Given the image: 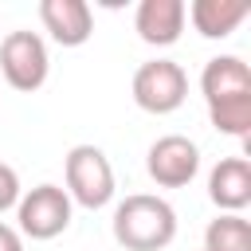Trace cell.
Instances as JSON below:
<instances>
[{"label":"cell","instance_id":"4","mask_svg":"<svg viewBox=\"0 0 251 251\" xmlns=\"http://www.w3.org/2000/svg\"><path fill=\"white\" fill-rule=\"evenodd\" d=\"M133 102L145 114H173L188 98V75L173 59H149L133 71Z\"/></svg>","mask_w":251,"mask_h":251},{"label":"cell","instance_id":"1","mask_svg":"<svg viewBox=\"0 0 251 251\" xmlns=\"http://www.w3.org/2000/svg\"><path fill=\"white\" fill-rule=\"evenodd\" d=\"M110 231L126 251H165L176 239V212L165 196L133 192L114 208Z\"/></svg>","mask_w":251,"mask_h":251},{"label":"cell","instance_id":"13","mask_svg":"<svg viewBox=\"0 0 251 251\" xmlns=\"http://www.w3.org/2000/svg\"><path fill=\"white\" fill-rule=\"evenodd\" d=\"M208 118H212V126H216L220 133H227V137H243V141H247V137H251V94L208 106Z\"/></svg>","mask_w":251,"mask_h":251},{"label":"cell","instance_id":"14","mask_svg":"<svg viewBox=\"0 0 251 251\" xmlns=\"http://www.w3.org/2000/svg\"><path fill=\"white\" fill-rule=\"evenodd\" d=\"M16 204H20V173L0 161V212H8Z\"/></svg>","mask_w":251,"mask_h":251},{"label":"cell","instance_id":"7","mask_svg":"<svg viewBox=\"0 0 251 251\" xmlns=\"http://www.w3.org/2000/svg\"><path fill=\"white\" fill-rule=\"evenodd\" d=\"M39 20L59 47H82L94 35V12L86 0H43Z\"/></svg>","mask_w":251,"mask_h":251},{"label":"cell","instance_id":"15","mask_svg":"<svg viewBox=\"0 0 251 251\" xmlns=\"http://www.w3.org/2000/svg\"><path fill=\"white\" fill-rule=\"evenodd\" d=\"M0 251H24V235L4 220H0Z\"/></svg>","mask_w":251,"mask_h":251},{"label":"cell","instance_id":"6","mask_svg":"<svg viewBox=\"0 0 251 251\" xmlns=\"http://www.w3.org/2000/svg\"><path fill=\"white\" fill-rule=\"evenodd\" d=\"M145 169L161 188H184L196 173H200V149L192 137L184 133H165L149 145L145 153Z\"/></svg>","mask_w":251,"mask_h":251},{"label":"cell","instance_id":"11","mask_svg":"<svg viewBox=\"0 0 251 251\" xmlns=\"http://www.w3.org/2000/svg\"><path fill=\"white\" fill-rule=\"evenodd\" d=\"M184 12L204 39H227L251 16V4L247 0H192L184 4Z\"/></svg>","mask_w":251,"mask_h":251},{"label":"cell","instance_id":"9","mask_svg":"<svg viewBox=\"0 0 251 251\" xmlns=\"http://www.w3.org/2000/svg\"><path fill=\"white\" fill-rule=\"evenodd\" d=\"M208 200L220 212H243L251 204V161L247 157H224L208 173Z\"/></svg>","mask_w":251,"mask_h":251},{"label":"cell","instance_id":"5","mask_svg":"<svg viewBox=\"0 0 251 251\" xmlns=\"http://www.w3.org/2000/svg\"><path fill=\"white\" fill-rule=\"evenodd\" d=\"M71 196L59 188V184H35L27 192H20V204H16V220H20V235L27 239H55L71 227Z\"/></svg>","mask_w":251,"mask_h":251},{"label":"cell","instance_id":"8","mask_svg":"<svg viewBox=\"0 0 251 251\" xmlns=\"http://www.w3.org/2000/svg\"><path fill=\"white\" fill-rule=\"evenodd\" d=\"M184 0H141L133 12V27L149 47H173L184 31Z\"/></svg>","mask_w":251,"mask_h":251},{"label":"cell","instance_id":"10","mask_svg":"<svg viewBox=\"0 0 251 251\" xmlns=\"http://www.w3.org/2000/svg\"><path fill=\"white\" fill-rule=\"evenodd\" d=\"M200 94H204L208 106L251 94V67L239 55H216V59H208L204 71H200Z\"/></svg>","mask_w":251,"mask_h":251},{"label":"cell","instance_id":"3","mask_svg":"<svg viewBox=\"0 0 251 251\" xmlns=\"http://www.w3.org/2000/svg\"><path fill=\"white\" fill-rule=\"evenodd\" d=\"M0 75L12 90L31 94L51 75V55L39 31H8L0 39Z\"/></svg>","mask_w":251,"mask_h":251},{"label":"cell","instance_id":"12","mask_svg":"<svg viewBox=\"0 0 251 251\" xmlns=\"http://www.w3.org/2000/svg\"><path fill=\"white\" fill-rule=\"evenodd\" d=\"M204 251H251V224L235 212H220L204 227Z\"/></svg>","mask_w":251,"mask_h":251},{"label":"cell","instance_id":"2","mask_svg":"<svg viewBox=\"0 0 251 251\" xmlns=\"http://www.w3.org/2000/svg\"><path fill=\"white\" fill-rule=\"evenodd\" d=\"M63 173H67L63 192L71 196V204L98 212V208H106L114 200V165L98 145H90V141L75 145L67 153V161H63Z\"/></svg>","mask_w":251,"mask_h":251}]
</instances>
